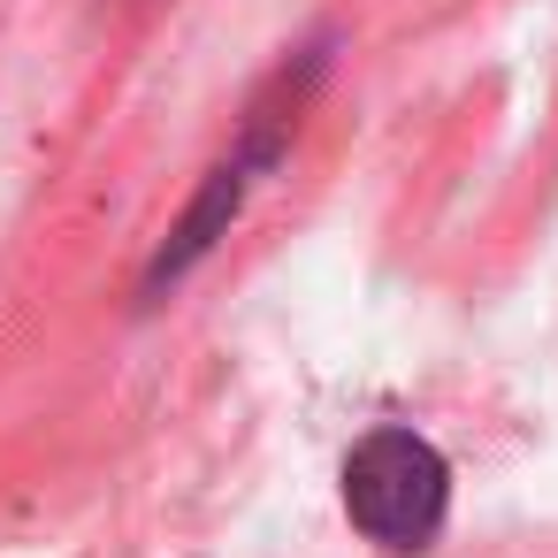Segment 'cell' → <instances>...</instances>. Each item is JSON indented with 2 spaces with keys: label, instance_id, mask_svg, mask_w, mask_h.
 <instances>
[{
  "label": "cell",
  "instance_id": "1",
  "mask_svg": "<svg viewBox=\"0 0 558 558\" xmlns=\"http://www.w3.org/2000/svg\"><path fill=\"white\" fill-rule=\"evenodd\" d=\"M344 512L383 550H428L451 512V466L413 428H375L344 459Z\"/></svg>",
  "mask_w": 558,
  "mask_h": 558
},
{
  "label": "cell",
  "instance_id": "2",
  "mask_svg": "<svg viewBox=\"0 0 558 558\" xmlns=\"http://www.w3.org/2000/svg\"><path fill=\"white\" fill-rule=\"evenodd\" d=\"M291 123H299V116H260V131H253V138H245V146H238V154L215 169V177H207V192L192 199V215H184V222L169 230V245L154 253V268H146V299H154L161 283H177V276H184V268H192V260H199V253H207L222 230H230V215L245 207L253 177L276 161V146H283V131H291Z\"/></svg>",
  "mask_w": 558,
  "mask_h": 558
}]
</instances>
